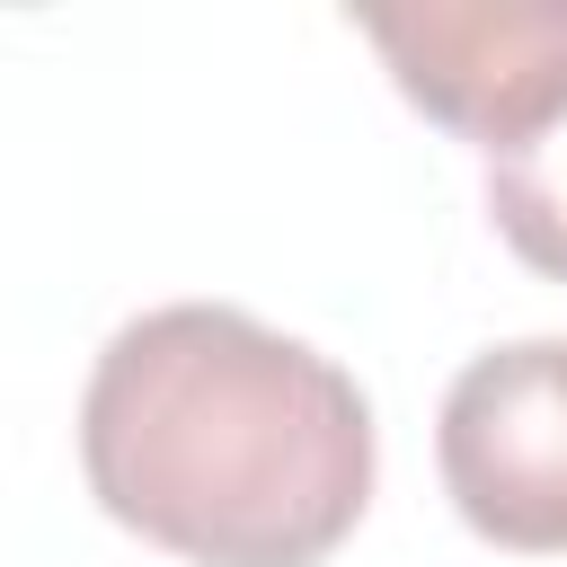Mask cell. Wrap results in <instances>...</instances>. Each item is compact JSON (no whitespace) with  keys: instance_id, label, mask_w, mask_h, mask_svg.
I'll return each instance as SVG.
<instances>
[{"instance_id":"3957f363","label":"cell","mask_w":567,"mask_h":567,"mask_svg":"<svg viewBox=\"0 0 567 567\" xmlns=\"http://www.w3.org/2000/svg\"><path fill=\"white\" fill-rule=\"evenodd\" d=\"M354 27L390 62L399 97L487 159L567 115V0H416L363 9Z\"/></svg>"},{"instance_id":"7a4b0ae2","label":"cell","mask_w":567,"mask_h":567,"mask_svg":"<svg viewBox=\"0 0 567 567\" xmlns=\"http://www.w3.org/2000/svg\"><path fill=\"white\" fill-rule=\"evenodd\" d=\"M434 470L478 540L567 558V337H505L470 354L434 416Z\"/></svg>"},{"instance_id":"6da1fadb","label":"cell","mask_w":567,"mask_h":567,"mask_svg":"<svg viewBox=\"0 0 567 567\" xmlns=\"http://www.w3.org/2000/svg\"><path fill=\"white\" fill-rule=\"evenodd\" d=\"M80 478L186 567H319L372 505L381 425L337 354L239 301H159L89 363Z\"/></svg>"},{"instance_id":"277c9868","label":"cell","mask_w":567,"mask_h":567,"mask_svg":"<svg viewBox=\"0 0 567 567\" xmlns=\"http://www.w3.org/2000/svg\"><path fill=\"white\" fill-rule=\"evenodd\" d=\"M487 221L532 275L567 284V115L540 142L487 159Z\"/></svg>"}]
</instances>
